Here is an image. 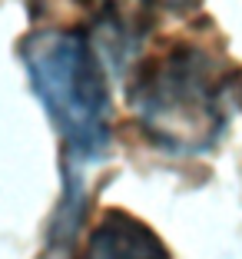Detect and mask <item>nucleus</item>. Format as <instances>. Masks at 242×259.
I'll return each instance as SVG.
<instances>
[{
	"instance_id": "7ed1b4c3",
	"label": "nucleus",
	"mask_w": 242,
	"mask_h": 259,
	"mask_svg": "<svg viewBox=\"0 0 242 259\" xmlns=\"http://www.w3.org/2000/svg\"><path fill=\"white\" fill-rule=\"evenodd\" d=\"M86 259H173V252L133 213L106 209L86 239Z\"/></svg>"
},
{
	"instance_id": "39448f33",
	"label": "nucleus",
	"mask_w": 242,
	"mask_h": 259,
	"mask_svg": "<svg viewBox=\"0 0 242 259\" xmlns=\"http://www.w3.org/2000/svg\"><path fill=\"white\" fill-rule=\"evenodd\" d=\"M106 4H110V0H106Z\"/></svg>"
},
{
	"instance_id": "20e7f679",
	"label": "nucleus",
	"mask_w": 242,
	"mask_h": 259,
	"mask_svg": "<svg viewBox=\"0 0 242 259\" xmlns=\"http://www.w3.org/2000/svg\"><path fill=\"white\" fill-rule=\"evenodd\" d=\"M166 4H169V7H176V10H182V7H189L192 0H166Z\"/></svg>"
},
{
	"instance_id": "f03ea898",
	"label": "nucleus",
	"mask_w": 242,
	"mask_h": 259,
	"mask_svg": "<svg viewBox=\"0 0 242 259\" xmlns=\"http://www.w3.org/2000/svg\"><path fill=\"white\" fill-rule=\"evenodd\" d=\"M17 50L67 160H103L110 150V90L90 37L80 30H33Z\"/></svg>"
},
{
	"instance_id": "f257e3e1",
	"label": "nucleus",
	"mask_w": 242,
	"mask_h": 259,
	"mask_svg": "<svg viewBox=\"0 0 242 259\" xmlns=\"http://www.w3.org/2000/svg\"><path fill=\"white\" fill-rule=\"evenodd\" d=\"M232 83L235 76L219 54L199 44H173L136 67L126 100L150 143L192 156L222 137Z\"/></svg>"
}]
</instances>
